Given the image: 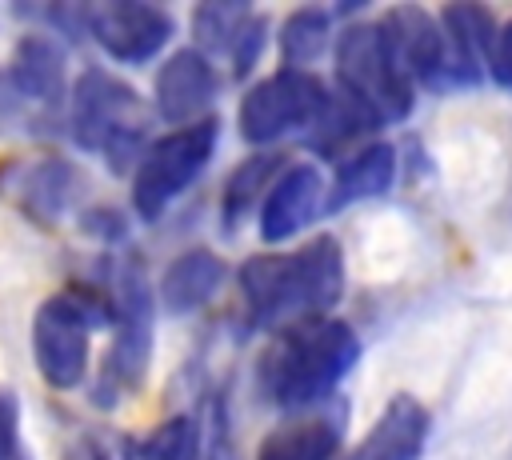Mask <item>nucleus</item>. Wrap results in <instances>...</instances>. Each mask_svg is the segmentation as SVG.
Instances as JSON below:
<instances>
[{
	"label": "nucleus",
	"mask_w": 512,
	"mask_h": 460,
	"mask_svg": "<svg viewBox=\"0 0 512 460\" xmlns=\"http://www.w3.org/2000/svg\"><path fill=\"white\" fill-rule=\"evenodd\" d=\"M428 408L408 396V392H396L380 420L368 428V436L356 444L352 460H420L424 452V440H428Z\"/></svg>",
	"instance_id": "nucleus-16"
},
{
	"label": "nucleus",
	"mask_w": 512,
	"mask_h": 460,
	"mask_svg": "<svg viewBox=\"0 0 512 460\" xmlns=\"http://www.w3.org/2000/svg\"><path fill=\"white\" fill-rule=\"evenodd\" d=\"M212 96H216V68L196 48L172 52L152 80V108L164 124H176V128L204 120Z\"/></svg>",
	"instance_id": "nucleus-11"
},
{
	"label": "nucleus",
	"mask_w": 512,
	"mask_h": 460,
	"mask_svg": "<svg viewBox=\"0 0 512 460\" xmlns=\"http://www.w3.org/2000/svg\"><path fill=\"white\" fill-rule=\"evenodd\" d=\"M84 32L120 64L152 60L176 32L172 12L144 0H108L84 8Z\"/></svg>",
	"instance_id": "nucleus-8"
},
{
	"label": "nucleus",
	"mask_w": 512,
	"mask_h": 460,
	"mask_svg": "<svg viewBox=\"0 0 512 460\" xmlns=\"http://www.w3.org/2000/svg\"><path fill=\"white\" fill-rule=\"evenodd\" d=\"M264 44H268V20L256 12V16L248 20V28L240 32L236 48H232V76H248L252 64L264 56Z\"/></svg>",
	"instance_id": "nucleus-24"
},
{
	"label": "nucleus",
	"mask_w": 512,
	"mask_h": 460,
	"mask_svg": "<svg viewBox=\"0 0 512 460\" xmlns=\"http://www.w3.org/2000/svg\"><path fill=\"white\" fill-rule=\"evenodd\" d=\"M380 32L412 84H444V36L440 20L420 4H396L380 20Z\"/></svg>",
	"instance_id": "nucleus-12"
},
{
	"label": "nucleus",
	"mask_w": 512,
	"mask_h": 460,
	"mask_svg": "<svg viewBox=\"0 0 512 460\" xmlns=\"http://www.w3.org/2000/svg\"><path fill=\"white\" fill-rule=\"evenodd\" d=\"M0 460H20V404L0 388Z\"/></svg>",
	"instance_id": "nucleus-25"
},
{
	"label": "nucleus",
	"mask_w": 512,
	"mask_h": 460,
	"mask_svg": "<svg viewBox=\"0 0 512 460\" xmlns=\"http://www.w3.org/2000/svg\"><path fill=\"white\" fill-rule=\"evenodd\" d=\"M344 412V400L300 408L260 440L256 460H332L344 440Z\"/></svg>",
	"instance_id": "nucleus-13"
},
{
	"label": "nucleus",
	"mask_w": 512,
	"mask_h": 460,
	"mask_svg": "<svg viewBox=\"0 0 512 460\" xmlns=\"http://www.w3.org/2000/svg\"><path fill=\"white\" fill-rule=\"evenodd\" d=\"M200 428L192 416H168L128 448V460H196Z\"/></svg>",
	"instance_id": "nucleus-23"
},
{
	"label": "nucleus",
	"mask_w": 512,
	"mask_h": 460,
	"mask_svg": "<svg viewBox=\"0 0 512 460\" xmlns=\"http://www.w3.org/2000/svg\"><path fill=\"white\" fill-rule=\"evenodd\" d=\"M440 36H444V80L480 84L496 44L492 12L480 4H448L440 12Z\"/></svg>",
	"instance_id": "nucleus-14"
},
{
	"label": "nucleus",
	"mask_w": 512,
	"mask_h": 460,
	"mask_svg": "<svg viewBox=\"0 0 512 460\" xmlns=\"http://www.w3.org/2000/svg\"><path fill=\"white\" fill-rule=\"evenodd\" d=\"M360 360V336L336 316L296 320L264 356V384L284 408H312L332 396V388Z\"/></svg>",
	"instance_id": "nucleus-2"
},
{
	"label": "nucleus",
	"mask_w": 512,
	"mask_h": 460,
	"mask_svg": "<svg viewBox=\"0 0 512 460\" xmlns=\"http://www.w3.org/2000/svg\"><path fill=\"white\" fill-rule=\"evenodd\" d=\"M256 16V8L248 4H236V0H212V4H200L192 12V36H196V52L204 56H220L236 48L240 32L248 28V20Z\"/></svg>",
	"instance_id": "nucleus-20"
},
{
	"label": "nucleus",
	"mask_w": 512,
	"mask_h": 460,
	"mask_svg": "<svg viewBox=\"0 0 512 460\" xmlns=\"http://www.w3.org/2000/svg\"><path fill=\"white\" fill-rule=\"evenodd\" d=\"M276 168H280V156L276 152H256V156H248V160H240L232 168V176L224 184V200H220V216H224L228 228H236L252 212V204H256L260 192L268 196V188H272L268 180H272Z\"/></svg>",
	"instance_id": "nucleus-22"
},
{
	"label": "nucleus",
	"mask_w": 512,
	"mask_h": 460,
	"mask_svg": "<svg viewBox=\"0 0 512 460\" xmlns=\"http://www.w3.org/2000/svg\"><path fill=\"white\" fill-rule=\"evenodd\" d=\"M216 120L204 116L196 124L172 128L168 136L152 140L132 172V208L140 220H160L176 196L204 172L216 148Z\"/></svg>",
	"instance_id": "nucleus-6"
},
{
	"label": "nucleus",
	"mask_w": 512,
	"mask_h": 460,
	"mask_svg": "<svg viewBox=\"0 0 512 460\" xmlns=\"http://www.w3.org/2000/svg\"><path fill=\"white\" fill-rule=\"evenodd\" d=\"M240 292L252 324L288 328L328 316L344 296V256L332 236H316L296 252H260L240 264Z\"/></svg>",
	"instance_id": "nucleus-1"
},
{
	"label": "nucleus",
	"mask_w": 512,
	"mask_h": 460,
	"mask_svg": "<svg viewBox=\"0 0 512 460\" xmlns=\"http://www.w3.org/2000/svg\"><path fill=\"white\" fill-rule=\"evenodd\" d=\"M332 40V16L324 8H296L288 12L284 28H280V56L284 68L308 72L312 60H320V52Z\"/></svg>",
	"instance_id": "nucleus-21"
},
{
	"label": "nucleus",
	"mask_w": 512,
	"mask_h": 460,
	"mask_svg": "<svg viewBox=\"0 0 512 460\" xmlns=\"http://www.w3.org/2000/svg\"><path fill=\"white\" fill-rule=\"evenodd\" d=\"M68 460H108V456H104L100 444H76V448L68 452Z\"/></svg>",
	"instance_id": "nucleus-27"
},
{
	"label": "nucleus",
	"mask_w": 512,
	"mask_h": 460,
	"mask_svg": "<svg viewBox=\"0 0 512 460\" xmlns=\"http://www.w3.org/2000/svg\"><path fill=\"white\" fill-rule=\"evenodd\" d=\"M324 208H328V184H324L320 168L308 164V160L292 164L272 180V188L260 204V220H256L260 240L264 244H284L296 232H304Z\"/></svg>",
	"instance_id": "nucleus-10"
},
{
	"label": "nucleus",
	"mask_w": 512,
	"mask_h": 460,
	"mask_svg": "<svg viewBox=\"0 0 512 460\" xmlns=\"http://www.w3.org/2000/svg\"><path fill=\"white\" fill-rule=\"evenodd\" d=\"M336 96L368 124H396L412 112L416 84L400 72L380 24H348L336 40Z\"/></svg>",
	"instance_id": "nucleus-4"
},
{
	"label": "nucleus",
	"mask_w": 512,
	"mask_h": 460,
	"mask_svg": "<svg viewBox=\"0 0 512 460\" xmlns=\"http://www.w3.org/2000/svg\"><path fill=\"white\" fill-rule=\"evenodd\" d=\"M328 104H332V96H328L324 80H316L312 72L280 68L244 92L240 136L248 144H272L288 132L316 128L320 116L328 112Z\"/></svg>",
	"instance_id": "nucleus-7"
},
{
	"label": "nucleus",
	"mask_w": 512,
	"mask_h": 460,
	"mask_svg": "<svg viewBox=\"0 0 512 460\" xmlns=\"http://www.w3.org/2000/svg\"><path fill=\"white\" fill-rule=\"evenodd\" d=\"M116 324V304L88 284H72L48 296L32 316V356L48 388L72 392L88 376V336L92 328Z\"/></svg>",
	"instance_id": "nucleus-3"
},
{
	"label": "nucleus",
	"mask_w": 512,
	"mask_h": 460,
	"mask_svg": "<svg viewBox=\"0 0 512 460\" xmlns=\"http://www.w3.org/2000/svg\"><path fill=\"white\" fill-rule=\"evenodd\" d=\"M224 284V260L212 252V248H188L180 252L164 276H160V308L172 312V316H188L196 308H204Z\"/></svg>",
	"instance_id": "nucleus-17"
},
{
	"label": "nucleus",
	"mask_w": 512,
	"mask_h": 460,
	"mask_svg": "<svg viewBox=\"0 0 512 460\" xmlns=\"http://www.w3.org/2000/svg\"><path fill=\"white\" fill-rule=\"evenodd\" d=\"M488 72L500 88L512 92V20L496 28V44H492V56H488Z\"/></svg>",
	"instance_id": "nucleus-26"
},
{
	"label": "nucleus",
	"mask_w": 512,
	"mask_h": 460,
	"mask_svg": "<svg viewBox=\"0 0 512 460\" xmlns=\"http://www.w3.org/2000/svg\"><path fill=\"white\" fill-rule=\"evenodd\" d=\"M4 80H8V84L16 88V96H20L24 104H32L40 116H52V112L64 104V88H68V76H64V48H60L48 32H28V36H20Z\"/></svg>",
	"instance_id": "nucleus-15"
},
{
	"label": "nucleus",
	"mask_w": 512,
	"mask_h": 460,
	"mask_svg": "<svg viewBox=\"0 0 512 460\" xmlns=\"http://www.w3.org/2000/svg\"><path fill=\"white\" fill-rule=\"evenodd\" d=\"M152 356V296L140 272H128L120 280V304H116V340L104 360V384L132 392L140 388Z\"/></svg>",
	"instance_id": "nucleus-9"
},
{
	"label": "nucleus",
	"mask_w": 512,
	"mask_h": 460,
	"mask_svg": "<svg viewBox=\"0 0 512 460\" xmlns=\"http://www.w3.org/2000/svg\"><path fill=\"white\" fill-rule=\"evenodd\" d=\"M72 140L88 152L108 156L112 168H128L144 156V128L148 112L132 84L116 80L104 68H84L72 84V108H68Z\"/></svg>",
	"instance_id": "nucleus-5"
},
{
	"label": "nucleus",
	"mask_w": 512,
	"mask_h": 460,
	"mask_svg": "<svg viewBox=\"0 0 512 460\" xmlns=\"http://www.w3.org/2000/svg\"><path fill=\"white\" fill-rule=\"evenodd\" d=\"M72 188H76V172H72V164H64L60 156L36 160V164L24 168V176H20V200H24V208H28L36 220H44V224H52V220L68 208Z\"/></svg>",
	"instance_id": "nucleus-19"
},
{
	"label": "nucleus",
	"mask_w": 512,
	"mask_h": 460,
	"mask_svg": "<svg viewBox=\"0 0 512 460\" xmlns=\"http://www.w3.org/2000/svg\"><path fill=\"white\" fill-rule=\"evenodd\" d=\"M392 180H396V148L376 140V144L352 152L336 168V180L328 188V208H348V204H360V200H376L392 188Z\"/></svg>",
	"instance_id": "nucleus-18"
}]
</instances>
